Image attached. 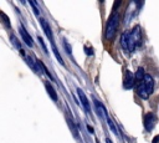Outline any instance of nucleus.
Listing matches in <instances>:
<instances>
[{"label":"nucleus","instance_id":"obj_11","mask_svg":"<svg viewBox=\"0 0 159 143\" xmlns=\"http://www.w3.org/2000/svg\"><path fill=\"white\" fill-rule=\"evenodd\" d=\"M51 44H52V51H53V53H55V56H56L57 61H58L62 66H65V62H63V60H62V57H61V55H60V52H58V50H57V47H56L55 42H51Z\"/></svg>","mask_w":159,"mask_h":143},{"label":"nucleus","instance_id":"obj_5","mask_svg":"<svg viewBox=\"0 0 159 143\" xmlns=\"http://www.w3.org/2000/svg\"><path fill=\"white\" fill-rule=\"evenodd\" d=\"M134 76H133V73L130 72V71H125V73H124V78H123V87L125 88V90H130L132 87H133V85H134Z\"/></svg>","mask_w":159,"mask_h":143},{"label":"nucleus","instance_id":"obj_14","mask_svg":"<svg viewBox=\"0 0 159 143\" xmlns=\"http://www.w3.org/2000/svg\"><path fill=\"white\" fill-rule=\"evenodd\" d=\"M67 122H68V124H70V127H71V131L73 132V134H75L76 137H78V132H77V128H76V126H75V123L72 122V119H70V118H67Z\"/></svg>","mask_w":159,"mask_h":143},{"label":"nucleus","instance_id":"obj_10","mask_svg":"<svg viewBox=\"0 0 159 143\" xmlns=\"http://www.w3.org/2000/svg\"><path fill=\"white\" fill-rule=\"evenodd\" d=\"M137 92H138L139 97L143 98V99H147V98L149 97V95H148V92L145 91V88H144V86L142 85V82H139V85H138V87H137Z\"/></svg>","mask_w":159,"mask_h":143},{"label":"nucleus","instance_id":"obj_18","mask_svg":"<svg viewBox=\"0 0 159 143\" xmlns=\"http://www.w3.org/2000/svg\"><path fill=\"white\" fill-rule=\"evenodd\" d=\"M63 45H65V47H66L67 53H68V55H71V53H72V51H71V46H68V44H67V41H66V40H63Z\"/></svg>","mask_w":159,"mask_h":143},{"label":"nucleus","instance_id":"obj_6","mask_svg":"<svg viewBox=\"0 0 159 143\" xmlns=\"http://www.w3.org/2000/svg\"><path fill=\"white\" fill-rule=\"evenodd\" d=\"M77 95H78V97H80V101H81V103L83 104V107H84L86 112L91 114V106H89V101H88L87 96L84 95V92H83L81 88H77Z\"/></svg>","mask_w":159,"mask_h":143},{"label":"nucleus","instance_id":"obj_16","mask_svg":"<svg viewBox=\"0 0 159 143\" xmlns=\"http://www.w3.org/2000/svg\"><path fill=\"white\" fill-rule=\"evenodd\" d=\"M0 15H1V17L4 19V22L6 24V26H10V21H9V19H7V16H6L4 12H0Z\"/></svg>","mask_w":159,"mask_h":143},{"label":"nucleus","instance_id":"obj_7","mask_svg":"<svg viewBox=\"0 0 159 143\" xmlns=\"http://www.w3.org/2000/svg\"><path fill=\"white\" fill-rule=\"evenodd\" d=\"M40 24H41V26H42V29H43V31H45V34H46V36L50 39V41L51 42H53V36H52V31H51V27H50V25H48V22L45 20V19H40Z\"/></svg>","mask_w":159,"mask_h":143},{"label":"nucleus","instance_id":"obj_1","mask_svg":"<svg viewBox=\"0 0 159 143\" xmlns=\"http://www.w3.org/2000/svg\"><path fill=\"white\" fill-rule=\"evenodd\" d=\"M118 24H119V14L113 10L112 15L108 17L107 25H106V30H104V37L106 40H113L116 34H117V29H118Z\"/></svg>","mask_w":159,"mask_h":143},{"label":"nucleus","instance_id":"obj_15","mask_svg":"<svg viewBox=\"0 0 159 143\" xmlns=\"http://www.w3.org/2000/svg\"><path fill=\"white\" fill-rule=\"evenodd\" d=\"M10 39H11V41H12V44H14V45H15V46H16V47H17V48L20 50V51H22V48H21V45L19 44V41H17V39H16L15 36H11Z\"/></svg>","mask_w":159,"mask_h":143},{"label":"nucleus","instance_id":"obj_19","mask_svg":"<svg viewBox=\"0 0 159 143\" xmlns=\"http://www.w3.org/2000/svg\"><path fill=\"white\" fill-rule=\"evenodd\" d=\"M30 5L32 6V9H34V12H35L36 15H39V10H37V7H36V2H34V1H30Z\"/></svg>","mask_w":159,"mask_h":143},{"label":"nucleus","instance_id":"obj_12","mask_svg":"<svg viewBox=\"0 0 159 143\" xmlns=\"http://www.w3.org/2000/svg\"><path fill=\"white\" fill-rule=\"evenodd\" d=\"M26 62H27V65L36 72V73H39V67H37V62L35 63L34 62V60L31 58V57H29V56H26Z\"/></svg>","mask_w":159,"mask_h":143},{"label":"nucleus","instance_id":"obj_4","mask_svg":"<svg viewBox=\"0 0 159 143\" xmlns=\"http://www.w3.org/2000/svg\"><path fill=\"white\" fill-rule=\"evenodd\" d=\"M129 36L132 37V40L134 41V44L138 46L140 44V40H142V30H140V26H134L132 29V31L129 32Z\"/></svg>","mask_w":159,"mask_h":143},{"label":"nucleus","instance_id":"obj_22","mask_svg":"<svg viewBox=\"0 0 159 143\" xmlns=\"http://www.w3.org/2000/svg\"><path fill=\"white\" fill-rule=\"evenodd\" d=\"M106 143H113V142H112L109 138H106Z\"/></svg>","mask_w":159,"mask_h":143},{"label":"nucleus","instance_id":"obj_3","mask_svg":"<svg viewBox=\"0 0 159 143\" xmlns=\"http://www.w3.org/2000/svg\"><path fill=\"white\" fill-rule=\"evenodd\" d=\"M142 85L144 86L145 91H147L148 95L150 96V95L153 93V91H154V80H153V77H152L150 75H147V73H145L143 81H142Z\"/></svg>","mask_w":159,"mask_h":143},{"label":"nucleus","instance_id":"obj_8","mask_svg":"<svg viewBox=\"0 0 159 143\" xmlns=\"http://www.w3.org/2000/svg\"><path fill=\"white\" fill-rule=\"evenodd\" d=\"M19 30H20V34H21V37L24 39V41L26 42V45L31 47V46L34 45V42H32V39H31V36H30V35L27 34V31H26V30L24 29V26H20V29H19Z\"/></svg>","mask_w":159,"mask_h":143},{"label":"nucleus","instance_id":"obj_21","mask_svg":"<svg viewBox=\"0 0 159 143\" xmlns=\"http://www.w3.org/2000/svg\"><path fill=\"white\" fill-rule=\"evenodd\" d=\"M87 129H88V132H91V133H93V129H92V127H89V126H87Z\"/></svg>","mask_w":159,"mask_h":143},{"label":"nucleus","instance_id":"obj_13","mask_svg":"<svg viewBox=\"0 0 159 143\" xmlns=\"http://www.w3.org/2000/svg\"><path fill=\"white\" fill-rule=\"evenodd\" d=\"M144 76H145V73H144V70H143L142 67H139V68L137 70V72H135V76H134V78H135L138 82H142V81H143V78H144Z\"/></svg>","mask_w":159,"mask_h":143},{"label":"nucleus","instance_id":"obj_2","mask_svg":"<svg viewBox=\"0 0 159 143\" xmlns=\"http://www.w3.org/2000/svg\"><path fill=\"white\" fill-rule=\"evenodd\" d=\"M157 122H158L157 114H155V113H153V112H148V113L144 116V127H145L147 132L153 131V128L155 127Z\"/></svg>","mask_w":159,"mask_h":143},{"label":"nucleus","instance_id":"obj_20","mask_svg":"<svg viewBox=\"0 0 159 143\" xmlns=\"http://www.w3.org/2000/svg\"><path fill=\"white\" fill-rule=\"evenodd\" d=\"M159 142V136H155L154 137V141H153V143H158Z\"/></svg>","mask_w":159,"mask_h":143},{"label":"nucleus","instance_id":"obj_17","mask_svg":"<svg viewBox=\"0 0 159 143\" xmlns=\"http://www.w3.org/2000/svg\"><path fill=\"white\" fill-rule=\"evenodd\" d=\"M37 40H39V42L41 44V46H42V48H43V51L45 52H47V48H46V45H45V42H43V40H42V37H37Z\"/></svg>","mask_w":159,"mask_h":143},{"label":"nucleus","instance_id":"obj_9","mask_svg":"<svg viewBox=\"0 0 159 143\" xmlns=\"http://www.w3.org/2000/svg\"><path fill=\"white\" fill-rule=\"evenodd\" d=\"M45 87H46V91H47L48 96L51 97V99L56 102V101H57V93H56L55 88L51 86V83H50V82H45Z\"/></svg>","mask_w":159,"mask_h":143}]
</instances>
